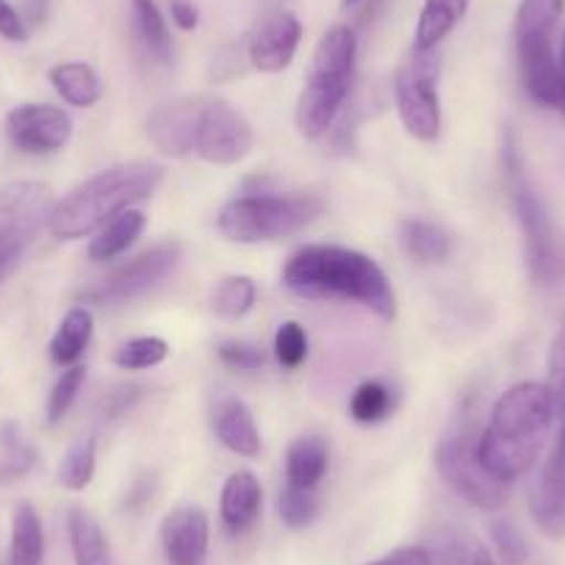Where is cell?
Masks as SVG:
<instances>
[{
  "instance_id": "cell-1",
  "label": "cell",
  "mask_w": 565,
  "mask_h": 565,
  "mask_svg": "<svg viewBox=\"0 0 565 565\" xmlns=\"http://www.w3.org/2000/svg\"><path fill=\"white\" fill-rule=\"evenodd\" d=\"M282 286L306 300L361 302L383 319H394L396 297L374 258L341 244H308L282 269Z\"/></svg>"
},
{
  "instance_id": "cell-2",
  "label": "cell",
  "mask_w": 565,
  "mask_h": 565,
  "mask_svg": "<svg viewBox=\"0 0 565 565\" xmlns=\"http://www.w3.org/2000/svg\"><path fill=\"white\" fill-rule=\"evenodd\" d=\"M554 405L541 383H519L493 405L486 430H480L477 452L497 480L513 482L535 466L554 424Z\"/></svg>"
},
{
  "instance_id": "cell-3",
  "label": "cell",
  "mask_w": 565,
  "mask_h": 565,
  "mask_svg": "<svg viewBox=\"0 0 565 565\" xmlns=\"http://www.w3.org/2000/svg\"><path fill=\"white\" fill-rule=\"evenodd\" d=\"M161 181H164V167L156 161H128V164L108 167L53 203L47 231L62 242L92 236L114 216L134 209L141 200L153 198Z\"/></svg>"
},
{
  "instance_id": "cell-4",
  "label": "cell",
  "mask_w": 565,
  "mask_h": 565,
  "mask_svg": "<svg viewBox=\"0 0 565 565\" xmlns=\"http://www.w3.org/2000/svg\"><path fill=\"white\" fill-rule=\"evenodd\" d=\"M358 42L347 25H333L319 40L308 67L306 89L297 100V128L306 139H319L333 128L352 86Z\"/></svg>"
},
{
  "instance_id": "cell-5",
  "label": "cell",
  "mask_w": 565,
  "mask_h": 565,
  "mask_svg": "<svg viewBox=\"0 0 565 565\" xmlns=\"http://www.w3.org/2000/svg\"><path fill=\"white\" fill-rule=\"evenodd\" d=\"M324 211L322 198L317 194H275V192H255L249 198H236L220 211L216 216V231L227 242L238 244H258L275 242L300 233L302 227L311 225Z\"/></svg>"
},
{
  "instance_id": "cell-6",
  "label": "cell",
  "mask_w": 565,
  "mask_h": 565,
  "mask_svg": "<svg viewBox=\"0 0 565 565\" xmlns=\"http://www.w3.org/2000/svg\"><path fill=\"white\" fill-rule=\"evenodd\" d=\"M565 0H521L515 14V51L526 92L554 108L565 86V70L554 58V29L563 18Z\"/></svg>"
},
{
  "instance_id": "cell-7",
  "label": "cell",
  "mask_w": 565,
  "mask_h": 565,
  "mask_svg": "<svg viewBox=\"0 0 565 565\" xmlns=\"http://www.w3.org/2000/svg\"><path fill=\"white\" fill-rule=\"evenodd\" d=\"M477 441H480L477 422L469 407H463L436 449L438 471H441L444 482L469 504L480 510H499L508 502V482L497 480L482 466Z\"/></svg>"
},
{
  "instance_id": "cell-8",
  "label": "cell",
  "mask_w": 565,
  "mask_h": 565,
  "mask_svg": "<svg viewBox=\"0 0 565 565\" xmlns=\"http://www.w3.org/2000/svg\"><path fill=\"white\" fill-rule=\"evenodd\" d=\"M53 192L42 181H12L0 186V282L18 269L53 209Z\"/></svg>"
},
{
  "instance_id": "cell-9",
  "label": "cell",
  "mask_w": 565,
  "mask_h": 565,
  "mask_svg": "<svg viewBox=\"0 0 565 565\" xmlns=\"http://www.w3.org/2000/svg\"><path fill=\"white\" fill-rule=\"evenodd\" d=\"M502 167H504V178H508L510 200H513L515 216H519L521 233H524L526 264H530V271L535 280H548V277L554 275L552 222H548L546 205H543V200L537 198L530 178H526L524 161H521L513 130L504 134Z\"/></svg>"
},
{
  "instance_id": "cell-10",
  "label": "cell",
  "mask_w": 565,
  "mask_h": 565,
  "mask_svg": "<svg viewBox=\"0 0 565 565\" xmlns=\"http://www.w3.org/2000/svg\"><path fill=\"white\" fill-rule=\"evenodd\" d=\"M396 108L407 134L436 141L441 134V97H438V58L433 51L413 47L394 81Z\"/></svg>"
},
{
  "instance_id": "cell-11",
  "label": "cell",
  "mask_w": 565,
  "mask_h": 565,
  "mask_svg": "<svg viewBox=\"0 0 565 565\" xmlns=\"http://www.w3.org/2000/svg\"><path fill=\"white\" fill-rule=\"evenodd\" d=\"M181 244L178 242H161L156 247L145 249L136 258L125 260L122 266L108 271L103 280H97L95 286L81 291V300L92 302V306L114 308L125 306V302L136 300V297L148 295L150 289H156L167 275L178 266L181 260Z\"/></svg>"
},
{
  "instance_id": "cell-12",
  "label": "cell",
  "mask_w": 565,
  "mask_h": 565,
  "mask_svg": "<svg viewBox=\"0 0 565 565\" xmlns=\"http://www.w3.org/2000/svg\"><path fill=\"white\" fill-rule=\"evenodd\" d=\"M253 128L231 103L203 100L198 139H194V153L200 159L220 167L238 164L253 150Z\"/></svg>"
},
{
  "instance_id": "cell-13",
  "label": "cell",
  "mask_w": 565,
  "mask_h": 565,
  "mask_svg": "<svg viewBox=\"0 0 565 565\" xmlns=\"http://www.w3.org/2000/svg\"><path fill=\"white\" fill-rule=\"evenodd\" d=\"M7 134L12 145L23 153L45 156L56 153L73 136V119L64 108L47 103H23L7 117Z\"/></svg>"
},
{
  "instance_id": "cell-14",
  "label": "cell",
  "mask_w": 565,
  "mask_h": 565,
  "mask_svg": "<svg viewBox=\"0 0 565 565\" xmlns=\"http://www.w3.org/2000/svg\"><path fill=\"white\" fill-rule=\"evenodd\" d=\"M530 513L543 535L565 537V424L530 493Z\"/></svg>"
},
{
  "instance_id": "cell-15",
  "label": "cell",
  "mask_w": 565,
  "mask_h": 565,
  "mask_svg": "<svg viewBox=\"0 0 565 565\" xmlns=\"http://www.w3.org/2000/svg\"><path fill=\"white\" fill-rule=\"evenodd\" d=\"M302 40L300 20L291 12H269L249 34V62L260 73H280L295 62Z\"/></svg>"
},
{
  "instance_id": "cell-16",
  "label": "cell",
  "mask_w": 565,
  "mask_h": 565,
  "mask_svg": "<svg viewBox=\"0 0 565 565\" xmlns=\"http://www.w3.org/2000/svg\"><path fill=\"white\" fill-rule=\"evenodd\" d=\"M200 111H203V100H194V97H181V100L156 106V111L148 119L150 141L172 159L194 153Z\"/></svg>"
},
{
  "instance_id": "cell-17",
  "label": "cell",
  "mask_w": 565,
  "mask_h": 565,
  "mask_svg": "<svg viewBox=\"0 0 565 565\" xmlns=\"http://www.w3.org/2000/svg\"><path fill=\"white\" fill-rule=\"evenodd\" d=\"M209 515L194 504H181L161 521V546L170 565H203L209 554Z\"/></svg>"
},
{
  "instance_id": "cell-18",
  "label": "cell",
  "mask_w": 565,
  "mask_h": 565,
  "mask_svg": "<svg viewBox=\"0 0 565 565\" xmlns=\"http://www.w3.org/2000/svg\"><path fill=\"white\" fill-rule=\"evenodd\" d=\"M216 438L225 449L242 458H255L260 452V433L255 424L253 411L236 396H227L216 405L214 413Z\"/></svg>"
},
{
  "instance_id": "cell-19",
  "label": "cell",
  "mask_w": 565,
  "mask_h": 565,
  "mask_svg": "<svg viewBox=\"0 0 565 565\" xmlns=\"http://www.w3.org/2000/svg\"><path fill=\"white\" fill-rule=\"evenodd\" d=\"M260 502H264V491L253 471H236L227 477L225 488H222L220 513L222 521L231 532H247L249 526L258 521Z\"/></svg>"
},
{
  "instance_id": "cell-20",
  "label": "cell",
  "mask_w": 565,
  "mask_h": 565,
  "mask_svg": "<svg viewBox=\"0 0 565 565\" xmlns=\"http://www.w3.org/2000/svg\"><path fill=\"white\" fill-rule=\"evenodd\" d=\"M67 526L75 565H114V554L111 546H108L106 532H103V526L97 524V519L89 510H70Z\"/></svg>"
},
{
  "instance_id": "cell-21",
  "label": "cell",
  "mask_w": 565,
  "mask_h": 565,
  "mask_svg": "<svg viewBox=\"0 0 565 565\" xmlns=\"http://www.w3.org/2000/svg\"><path fill=\"white\" fill-rule=\"evenodd\" d=\"M330 466V452L328 444L319 436H306L297 438L295 444L286 452V480L289 486L297 488H311L317 491V486L322 482V477L328 475Z\"/></svg>"
},
{
  "instance_id": "cell-22",
  "label": "cell",
  "mask_w": 565,
  "mask_h": 565,
  "mask_svg": "<svg viewBox=\"0 0 565 565\" xmlns=\"http://www.w3.org/2000/svg\"><path fill=\"white\" fill-rule=\"evenodd\" d=\"M45 557V530L34 504L20 502L12 513V543L9 565H42Z\"/></svg>"
},
{
  "instance_id": "cell-23",
  "label": "cell",
  "mask_w": 565,
  "mask_h": 565,
  "mask_svg": "<svg viewBox=\"0 0 565 565\" xmlns=\"http://www.w3.org/2000/svg\"><path fill=\"white\" fill-rule=\"evenodd\" d=\"M53 89L62 95L64 103L75 108H89L100 100L103 84L95 70L84 62H64L51 70Z\"/></svg>"
},
{
  "instance_id": "cell-24",
  "label": "cell",
  "mask_w": 565,
  "mask_h": 565,
  "mask_svg": "<svg viewBox=\"0 0 565 565\" xmlns=\"http://www.w3.org/2000/svg\"><path fill=\"white\" fill-rule=\"evenodd\" d=\"M92 328H95V319H92L89 308H70L67 317L62 319V324H58L56 335L51 341L53 363H58V366H75L78 358L84 355L86 344H89Z\"/></svg>"
},
{
  "instance_id": "cell-25",
  "label": "cell",
  "mask_w": 565,
  "mask_h": 565,
  "mask_svg": "<svg viewBox=\"0 0 565 565\" xmlns=\"http://www.w3.org/2000/svg\"><path fill=\"white\" fill-rule=\"evenodd\" d=\"M402 244H405L407 255L422 260V264H438V260H447L449 253H452L449 233L438 227L436 222L422 220V216L402 222Z\"/></svg>"
},
{
  "instance_id": "cell-26",
  "label": "cell",
  "mask_w": 565,
  "mask_h": 565,
  "mask_svg": "<svg viewBox=\"0 0 565 565\" xmlns=\"http://www.w3.org/2000/svg\"><path fill=\"white\" fill-rule=\"evenodd\" d=\"M145 231V214L136 209L122 211L119 216H114L108 225H103L97 231V236L89 244V258L92 260H114L117 255H122L136 238Z\"/></svg>"
},
{
  "instance_id": "cell-27",
  "label": "cell",
  "mask_w": 565,
  "mask_h": 565,
  "mask_svg": "<svg viewBox=\"0 0 565 565\" xmlns=\"http://www.w3.org/2000/svg\"><path fill=\"white\" fill-rule=\"evenodd\" d=\"M466 9H469V0H427L418 14L416 47L433 51L463 20Z\"/></svg>"
},
{
  "instance_id": "cell-28",
  "label": "cell",
  "mask_w": 565,
  "mask_h": 565,
  "mask_svg": "<svg viewBox=\"0 0 565 565\" xmlns=\"http://www.w3.org/2000/svg\"><path fill=\"white\" fill-rule=\"evenodd\" d=\"M422 565H497L491 554L471 537L444 532L436 541L422 546Z\"/></svg>"
},
{
  "instance_id": "cell-29",
  "label": "cell",
  "mask_w": 565,
  "mask_h": 565,
  "mask_svg": "<svg viewBox=\"0 0 565 565\" xmlns=\"http://www.w3.org/2000/svg\"><path fill=\"white\" fill-rule=\"evenodd\" d=\"M130 3H134V23L141 45L156 62L167 64L172 58V36L156 0H130Z\"/></svg>"
},
{
  "instance_id": "cell-30",
  "label": "cell",
  "mask_w": 565,
  "mask_h": 565,
  "mask_svg": "<svg viewBox=\"0 0 565 565\" xmlns=\"http://www.w3.org/2000/svg\"><path fill=\"white\" fill-rule=\"evenodd\" d=\"M95 463H97V438L84 436L67 449V455L62 458L56 471L58 486L67 488V491H84L86 486L95 477Z\"/></svg>"
},
{
  "instance_id": "cell-31",
  "label": "cell",
  "mask_w": 565,
  "mask_h": 565,
  "mask_svg": "<svg viewBox=\"0 0 565 565\" xmlns=\"http://www.w3.org/2000/svg\"><path fill=\"white\" fill-rule=\"evenodd\" d=\"M34 447L23 438L18 422L0 424V482L23 477L34 466Z\"/></svg>"
},
{
  "instance_id": "cell-32",
  "label": "cell",
  "mask_w": 565,
  "mask_h": 565,
  "mask_svg": "<svg viewBox=\"0 0 565 565\" xmlns=\"http://www.w3.org/2000/svg\"><path fill=\"white\" fill-rule=\"evenodd\" d=\"M255 300H258V286L253 277L227 275L214 291V311L225 319H242L244 313L253 311Z\"/></svg>"
},
{
  "instance_id": "cell-33",
  "label": "cell",
  "mask_w": 565,
  "mask_h": 565,
  "mask_svg": "<svg viewBox=\"0 0 565 565\" xmlns=\"http://www.w3.org/2000/svg\"><path fill=\"white\" fill-rule=\"evenodd\" d=\"M170 355V344L159 335H139V339H130L114 352V363L119 369H128V372H141V369H153L159 363L167 361Z\"/></svg>"
},
{
  "instance_id": "cell-34",
  "label": "cell",
  "mask_w": 565,
  "mask_h": 565,
  "mask_svg": "<svg viewBox=\"0 0 565 565\" xmlns=\"http://www.w3.org/2000/svg\"><path fill=\"white\" fill-rule=\"evenodd\" d=\"M391 405H394V394L388 391V385L369 380V383L358 385L352 394L350 416L361 424H377L388 416Z\"/></svg>"
},
{
  "instance_id": "cell-35",
  "label": "cell",
  "mask_w": 565,
  "mask_h": 565,
  "mask_svg": "<svg viewBox=\"0 0 565 565\" xmlns=\"http://www.w3.org/2000/svg\"><path fill=\"white\" fill-rule=\"evenodd\" d=\"M319 499L311 488H297L286 486L277 497V513H280L282 524L291 526V530H300V526L311 524L317 519Z\"/></svg>"
},
{
  "instance_id": "cell-36",
  "label": "cell",
  "mask_w": 565,
  "mask_h": 565,
  "mask_svg": "<svg viewBox=\"0 0 565 565\" xmlns=\"http://www.w3.org/2000/svg\"><path fill=\"white\" fill-rule=\"evenodd\" d=\"M275 358L282 369H300L308 358V335L300 322H282L275 333Z\"/></svg>"
},
{
  "instance_id": "cell-37",
  "label": "cell",
  "mask_w": 565,
  "mask_h": 565,
  "mask_svg": "<svg viewBox=\"0 0 565 565\" xmlns=\"http://www.w3.org/2000/svg\"><path fill=\"white\" fill-rule=\"evenodd\" d=\"M84 377H86V369L81 366V363L70 366L67 372H62V377H58L56 385L51 388V396H47V422L58 424L64 416H67L75 396H78L81 385H84Z\"/></svg>"
},
{
  "instance_id": "cell-38",
  "label": "cell",
  "mask_w": 565,
  "mask_h": 565,
  "mask_svg": "<svg viewBox=\"0 0 565 565\" xmlns=\"http://www.w3.org/2000/svg\"><path fill=\"white\" fill-rule=\"evenodd\" d=\"M548 396H552L554 416L565 424V324L557 330L548 350Z\"/></svg>"
},
{
  "instance_id": "cell-39",
  "label": "cell",
  "mask_w": 565,
  "mask_h": 565,
  "mask_svg": "<svg viewBox=\"0 0 565 565\" xmlns=\"http://www.w3.org/2000/svg\"><path fill=\"white\" fill-rule=\"evenodd\" d=\"M491 537L499 548V557L508 565H521L530 557V546H526V537L521 535V530L510 521L497 519L491 521Z\"/></svg>"
},
{
  "instance_id": "cell-40",
  "label": "cell",
  "mask_w": 565,
  "mask_h": 565,
  "mask_svg": "<svg viewBox=\"0 0 565 565\" xmlns=\"http://www.w3.org/2000/svg\"><path fill=\"white\" fill-rule=\"evenodd\" d=\"M216 355L222 358V363H227L233 369H242V372H255L266 361L264 350L255 344H247V341H222L216 347Z\"/></svg>"
},
{
  "instance_id": "cell-41",
  "label": "cell",
  "mask_w": 565,
  "mask_h": 565,
  "mask_svg": "<svg viewBox=\"0 0 565 565\" xmlns=\"http://www.w3.org/2000/svg\"><path fill=\"white\" fill-rule=\"evenodd\" d=\"M0 36L9 42H25V36H29L23 18L9 0H0Z\"/></svg>"
},
{
  "instance_id": "cell-42",
  "label": "cell",
  "mask_w": 565,
  "mask_h": 565,
  "mask_svg": "<svg viewBox=\"0 0 565 565\" xmlns=\"http://www.w3.org/2000/svg\"><path fill=\"white\" fill-rule=\"evenodd\" d=\"M139 385H119L114 394L106 396V413L108 416H122L125 411H128L130 405H134L136 399H139Z\"/></svg>"
},
{
  "instance_id": "cell-43",
  "label": "cell",
  "mask_w": 565,
  "mask_h": 565,
  "mask_svg": "<svg viewBox=\"0 0 565 565\" xmlns=\"http://www.w3.org/2000/svg\"><path fill=\"white\" fill-rule=\"evenodd\" d=\"M170 12L172 20H175L178 29L194 31L200 23V12L194 7V0H170Z\"/></svg>"
},
{
  "instance_id": "cell-44",
  "label": "cell",
  "mask_w": 565,
  "mask_h": 565,
  "mask_svg": "<svg viewBox=\"0 0 565 565\" xmlns=\"http://www.w3.org/2000/svg\"><path fill=\"white\" fill-rule=\"evenodd\" d=\"M369 565H422V546L396 548V552L385 554V557L374 559V563H369Z\"/></svg>"
},
{
  "instance_id": "cell-45",
  "label": "cell",
  "mask_w": 565,
  "mask_h": 565,
  "mask_svg": "<svg viewBox=\"0 0 565 565\" xmlns=\"http://www.w3.org/2000/svg\"><path fill=\"white\" fill-rule=\"evenodd\" d=\"M153 477H141V480L134 482L130 488V497H128V508H141V504H148L153 499Z\"/></svg>"
},
{
  "instance_id": "cell-46",
  "label": "cell",
  "mask_w": 565,
  "mask_h": 565,
  "mask_svg": "<svg viewBox=\"0 0 565 565\" xmlns=\"http://www.w3.org/2000/svg\"><path fill=\"white\" fill-rule=\"evenodd\" d=\"M554 108H557V111L563 114V117H565V86H563V92H559V97H557V106H554Z\"/></svg>"
},
{
  "instance_id": "cell-47",
  "label": "cell",
  "mask_w": 565,
  "mask_h": 565,
  "mask_svg": "<svg viewBox=\"0 0 565 565\" xmlns=\"http://www.w3.org/2000/svg\"><path fill=\"white\" fill-rule=\"evenodd\" d=\"M559 67L565 70V31H563V45H559Z\"/></svg>"
},
{
  "instance_id": "cell-48",
  "label": "cell",
  "mask_w": 565,
  "mask_h": 565,
  "mask_svg": "<svg viewBox=\"0 0 565 565\" xmlns=\"http://www.w3.org/2000/svg\"><path fill=\"white\" fill-rule=\"evenodd\" d=\"M344 3H347V7H350V3H358V0H344Z\"/></svg>"
}]
</instances>
